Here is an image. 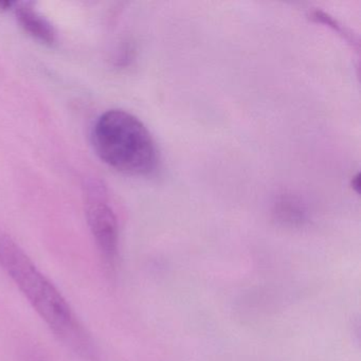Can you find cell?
I'll use <instances>...</instances> for the list:
<instances>
[{
  "label": "cell",
  "mask_w": 361,
  "mask_h": 361,
  "mask_svg": "<svg viewBox=\"0 0 361 361\" xmlns=\"http://www.w3.org/2000/svg\"><path fill=\"white\" fill-rule=\"evenodd\" d=\"M0 267L68 350L81 361H102L96 342L62 293L3 230H0Z\"/></svg>",
  "instance_id": "cell-1"
},
{
  "label": "cell",
  "mask_w": 361,
  "mask_h": 361,
  "mask_svg": "<svg viewBox=\"0 0 361 361\" xmlns=\"http://www.w3.org/2000/svg\"><path fill=\"white\" fill-rule=\"evenodd\" d=\"M97 155L111 168L124 174L145 176L157 169V145L147 126L123 109H111L100 116L92 130Z\"/></svg>",
  "instance_id": "cell-2"
},
{
  "label": "cell",
  "mask_w": 361,
  "mask_h": 361,
  "mask_svg": "<svg viewBox=\"0 0 361 361\" xmlns=\"http://www.w3.org/2000/svg\"><path fill=\"white\" fill-rule=\"evenodd\" d=\"M85 214L90 233L104 265L109 271L119 261V224L109 202L106 188L98 180H90L84 187Z\"/></svg>",
  "instance_id": "cell-3"
},
{
  "label": "cell",
  "mask_w": 361,
  "mask_h": 361,
  "mask_svg": "<svg viewBox=\"0 0 361 361\" xmlns=\"http://www.w3.org/2000/svg\"><path fill=\"white\" fill-rule=\"evenodd\" d=\"M14 10L18 23L29 35L47 45L56 43V29L43 14L33 7V4L16 3Z\"/></svg>",
  "instance_id": "cell-4"
},
{
  "label": "cell",
  "mask_w": 361,
  "mask_h": 361,
  "mask_svg": "<svg viewBox=\"0 0 361 361\" xmlns=\"http://www.w3.org/2000/svg\"><path fill=\"white\" fill-rule=\"evenodd\" d=\"M276 215L279 221L290 226H300L306 219V212L300 202L293 197H282L276 204Z\"/></svg>",
  "instance_id": "cell-5"
},
{
  "label": "cell",
  "mask_w": 361,
  "mask_h": 361,
  "mask_svg": "<svg viewBox=\"0 0 361 361\" xmlns=\"http://www.w3.org/2000/svg\"><path fill=\"white\" fill-rule=\"evenodd\" d=\"M312 18H316L318 22L325 23L327 26L331 27L336 32L340 33L346 41L352 42V35L343 28V26H340L337 20H334L333 18L327 16L326 13H323V12L321 11H314V13H312Z\"/></svg>",
  "instance_id": "cell-6"
},
{
  "label": "cell",
  "mask_w": 361,
  "mask_h": 361,
  "mask_svg": "<svg viewBox=\"0 0 361 361\" xmlns=\"http://www.w3.org/2000/svg\"><path fill=\"white\" fill-rule=\"evenodd\" d=\"M16 1H0V11H9L16 8Z\"/></svg>",
  "instance_id": "cell-7"
},
{
  "label": "cell",
  "mask_w": 361,
  "mask_h": 361,
  "mask_svg": "<svg viewBox=\"0 0 361 361\" xmlns=\"http://www.w3.org/2000/svg\"><path fill=\"white\" fill-rule=\"evenodd\" d=\"M352 188L356 191L357 194L360 193V175L357 173L352 178Z\"/></svg>",
  "instance_id": "cell-8"
}]
</instances>
